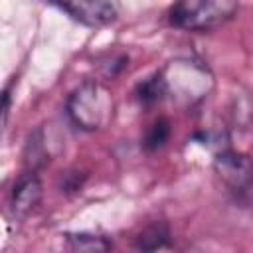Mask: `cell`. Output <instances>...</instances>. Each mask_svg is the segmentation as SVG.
<instances>
[{
  "instance_id": "52a82bcc",
  "label": "cell",
  "mask_w": 253,
  "mask_h": 253,
  "mask_svg": "<svg viewBox=\"0 0 253 253\" xmlns=\"http://www.w3.org/2000/svg\"><path fill=\"white\" fill-rule=\"evenodd\" d=\"M67 245L71 253H111L113 251V241L107 235L99 233H67Z\"/></svg>"
},
{
  "instance_id": "ba28073f",
  "label": "cell",
  "mask_w": 253,
  "mask_h": 253,
  "mask_svg": "<svg viewBox=\"0 0 253 253\" xmlns=\"http://www.w3.org/2000/svg\"><path fill=\"white\" fill-rule=\"evenodd\" d=\"M164 97H166V83H164V77L160 71H156L152 77L144 79L136 87V99L144 107H150V105L162 101Z\"/></svg>"
},
{
  "instance_id": "7a4b0ae2",
  "label": "cell",
  "mask_w": 253,
  "mask_h": 253,
  "mask_svg": "<svg viewBox=\"0 0 253 253\" xmlns=\"http://www.w3.org/2000/svg\"><path fill=\"white\" fill-rule=\"evenodd\" d=\"M239 10L237 2L227 0H184L168 10V24L184 32H210L227 24Z\"/></svg>"
},
{
  "instance_id": "8992f818",
  "label": "cell",
  "mask_w": 253,
  "mask_h": 253,
  "mask_svg": "<svg viewBox=\"0 0 253 253\" xmlns=\"http://www.w3.org/2000/svg\"><path fill=\"white\" fill-rule=\"evenodd\" d=\"M170 245V229L164 221H154L146 225L134 237V251L136 253H158L160 249Z\"/></svg>"
},
{
  "instance_id": "5b68a950",
  "label": "cell",
  "mask_w": 253,
  "mask_h": 253,
  "mask_svg": "<svg viewBox=\"0 0 253 253\" xmlns=\"http://www.w3.org/2000/svg\"><path fill=\"white\" fill-rule=\"evenodd\" d=\"M40 200H42V182H40V178H38L36 172H26L24 176L18 178V182L12 188L10 211H12L14 217L22 219L30 211H34V208L40 204Z\"/></svg>"
},
{
  "instance_id": "277c9868",
  "label": "cell",
  "mask_w": 253,
  "mask_h": 253,
  "mask_svg": "<svg viewBox=\"0 0 253 253\" xmlns=\"http://www.w3.org/2000/svg\"><path fill=\"white\" fill-rule=\"evenodd\" d=\"M61 12H65L71 20L89 26V28H101L117 20L119 16V4L115 2H101V0H91V2H63L55 4Z\"/></svg>"
},
{
  "instance_id": "6da1fadb",
  "label": "cell",
  "mask_w": 253,
  "mask_h": 253,
  "mask_svg": "<svg viewBox=\"0 0 253 253\" xmlns=\"http://www.w3.org/2000/svg\"><path fill=\"white\" fill-rule=\"evenodd\" d=\"M113 113L115 101L111 91L95 79L77 85L65 101V115L69 123L85 132L105 128L111 123Z\"/></svg>"
},
{
  "instance_id": "9c48e42d",
  "label": "cell",
  "mask_w": 253,
  "mask_h": 253,
  "mask_svg": "<svg viewBox=\"0 0 253 253\" xmlns=\"http://www.w3.org/2000/svg\"><path fill=\"white\" fill-rule=\"evenodd\" d=\"M170 138V123L166 119H158L156 123L150 125V128L144 134V148L146 150H156L164 146V142Z\"/></svg>"
},
{
  "instance_id": "3957f363",
  "label": "cell",
  "mask_w": 253,
  "mask_h": 253,
  "mask_svg": "<svg viewBox=\"0 0 253 253\" xmlns=\"http://www.w3.org/2000/svg\"><path fill=\"white\" fill-rule=\"evenodd\" d=\"M213 170L235 196H245L253 188V162L247 154L223 148L213 158Z\"/></svg>"
}]
</instances>
